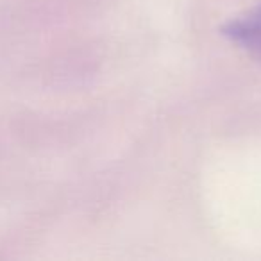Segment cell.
<instances>
[{
	"instance_id": "cell-1",
	"label": "cell",
	"mask_w": 261,
	"mask_h": 261,
	"mask_svg": "<svg viewBox=\"0 0 261 261\" xmlns=\"http://www.w3.org/2000/svg\"><path fill=\"white\" fill-rule=\"evenodd\" d=\"M224 34L247 52L261 58V4L224 27Z\"/></svg>"
}]
</instances>
